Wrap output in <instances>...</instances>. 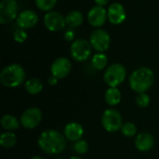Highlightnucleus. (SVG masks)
I'll return each instance as SVG.
<instances>
[{
  "label": "nucleus",
  "mask_w": 159,
  "mask_h": 159,
  "mask_svg": "<svg viewBox=\"0 0 159 159\" xmlns=\"http://www.w3.org/2000/svg\"><path fill=\"white\" fill-rule=\"evenodd\" d=\"M126 17V10L120 3H113L107 10V18L113 24H121Z\"/></svg>",
  "instance_id": "14"
},
{
  "label": "nucleus",
  "mask_w": 159,
  "mask_h": 159,
  "mask_svg": "<svg viewBox=\"0 0 159 159\" xmlns=\"http://www.w3.org/2000/svg\"><path fill=\"white\" fill-rule=\"evenodd\" d=\"M44 24L51 32H59L66 25L65 18L58 11H49L44 17Z\"/></svg>",
  "instance_id": "10"
},
{
  "label": "nucleus",
  "mask_w": 159,
  "mask_h": 159,
  "mask_svg": "<svg viewBox=\"0 0 159 159\" xmlns=\"http://www.w3.org/2000/svg\"><path fill=\"white\" fill-rule=\"evenodd\" d=\"M107 62H108L107 56L102 52H99L95 54L91 59V64L96 70L104 69V67L107 65Z\"/></svg>",
  "instance_id": "22"
},
{
  "label": "nucleus",
  "mask_w": 159,
  "mask_h": 159,
  "mask_svg": "<svg viewBox=\"0 0 159 159\" xmlns=\"http://www.w3.org/2000/svg\"><path fill=\"white\" fill-rule=\"evenodd\" d=\"M94 1L97 4V6H100V7H103L109 2V0H94Z\"/></svg>",
  "instance_id": "30"
},
{
  "label": "nucleus",
  "mask_w": 159,
  "mask_h": 159,
  "mask_svg": "<svg viewBox=\"0 0 159 159\" xmlns=\"http://www.w3.org/2000/svg\"><path fill=\"white\" fill-rule=\"evenodd\" d=\"M42 120V112L37 107H30L26 109L20 116V125L27 129H33L36 128Z\"/></svg>",
  "instance_id": "8"
},
{
  "label": "nucleus",
  "mask_w": 159,
  "mask_h": 159,
  "mask_svg": "<svg viewBox=\"0 0 159 159\" xmlns=\"http://www.w3.org/2000/svg\"><path fill=\"white\" fill-rule=\"evenodd\" d=\"M74 36H75V33L73 31H67L65 33V39L67 41H71L74 39Z\"/></svg>",
  "instance_id": "28"
},
{
  "label": "nucleus",
  "mask_w": 159,
  "mask_h": 159,
  "mask_svg": "<svg viewBox=\"0 0 159 159\" xmlns=\"http://www.w3.org/2000/svg\"><path fill=\"white\" fill-rule=\"evenodd\" d=\"M31 159H44L43 157H37V156H35V157H33Z\"/></svg>",
  "instance_id": "31"
},
{
  "label": "nucleus",
  "mask_w": 159,
  "mask_h": 159,
  "mask_svg": "<svg viewBox=\"0 0 159 159\" xmlns=\"http://www.w3.org/2000/svg\"><path fill=\"white\" fill-rule=\"evenodd\" d=\"M155 74L152 69L148 67H140L130 75L129 84L133 91L140 94L146 92L153 86Z\"/></svg>",
  "instance_id": "2"
},
{
  "label": "nucleus",
  "mask_w": 159,
  "mask_h": 159,
  "mask_svg": "<svg viewBox=\"0 0 159 159\" xmlns=\"http://www.w3.org/2000/svg\"><path fill=\"white\" fill-rule=\"evenodd\" d=\"M20 122L11 115H5L1 118V126L7 131H14L19 129Z\"/></svg>",
  "instance_id": "18"
},
{
  "label": "nucleus",
  "mask_w": 159,
  "mask_h": 159,
  "mask_svg": "<svg viewBox=\"0 0 159 159\" xmlns=\"http://www.w3.org/2000/svg\"><path fill=\"white\" fill-rule=\"evenodd\" d=\"M136 103L139 107L141 108H145L149 105L150 103V97L148 94L144 93H140L136 97Z\"/></svg>",
  "instance_id": "26"
},
{
  "label": "nucleus",
  "mask_w": 159,
  "mask_h": 159,
  "mask_svg": "<svg viewBox=\"0 0 159 159\" xmlns=\"http://www.w3.org/2000/svg\"><path fill=\"white\" fill-rule=\"evenodd\" d=\"M83 20H84L83 15L78 10H73V11L69 12L67 14V16L65 17L66 24L73 28L80 26L83 23Z\"/></svg>",
  "instance_id": "19"
},
{
  "label": "nucleus",
  "mask_w": 159,
  "mask_h": 159,
  "mask_svg": "<svg viewBox=\"0 0 159 159\" xmlns=\"http://www.w3.org/2000/svg\"><path fill=\"white\" fill-rule=\"evenodd\" d=\"M57 3V0H35L36 7L42 11L51 10Z\"/></svg>",
  "instance_id": "24"
},
{
  "label": "nucleus",
  "mask_w": 159,
  "mask_h": 159,
  "mask_svg": "<svg viewBox=\"0 0 159 159\" xmlns=\"http://www.w3.org/2000/svg\"><path fill=\"white\" fill-rule=\"evenodd\" d=\"M65 137L54 129L43 131L37 140L39 148L48 155H59L62 153L66 146Z\"/></svg>",
  "instance_id": "1"
},
{
  "label": "nucleus",
  "mask_w": 159,
  "mask_h": 159,
  "mask_svg": "<svg viewBox=\"0 0 159 159\" xmlns=\"http://www.w3.org/2000/svg\"><path fill=\"white\" fill-rule=\"evenodd\" d=\"M84 134V129L81 124L77 122H71L64 128V137L71 142H77L81 140Z\"/></svg>",
  "instance_id": "15"
},
{
  "label": "nucleus",
  "mask_w": 159,
  "mask_h": 159,
  "mask_svg": "<svg viewBox=\"0 0 159 159\" xmlns=\"http://www.w3.org/2000/svg\"><path fill=\"white\" fill-rule=\"evenodd\" d=\"M104 100L108 105L116 106L121 101V92L117 88H109L105 92Z\"/></svg>",
  "instance_id": "17"
},
{
  "label": "nucleus",
  "mask_w": 159,
  "mask_h": 159,
  "mask_svg": "<svg viewBox=\"0 0 159 159\" xmlns=\"http://www.w3.org/2000/svg\"><path fill=\"white\" fill-rule=\"evenodd\" d=\"M56 159H64V158H56Z\"/></svg>",
  "instance_id": "33"
},
{
  "label": "nucleus",
  "mask_w": 159,
  "mask_h": 159,
  "mask_svg": "<svg viewBox=\"0 0 159 159\" xmlns=\"http://www.w3.org/2000/svg\"><path fill=\"white\" fill-rule=\"evenodd\" d=\"M25 90L31 95H36L43 89L42 82L37 78H30L25 83Z\"/></svg>",
  "instance_id": "20"
},
{
  "label": "nucleus",
  "mask_w": 159,
  "mask_h": 159,
  "mask_svg": "<svg viewBox=\"0 0 159 159\" xmlns=\"http://www.w3.org/2000/svg\"><path fill=\"white\" fill-rule=\"evenodd\" d=\"M70 159H81L79 157H72Z\"/></svg>",
  "instance_id": "32"
},
{
  "label": "nucleus",
  "mask_w": 159,
  "mask_h": 159,
  "mask_svg": "<svg viewBox=\"0 0 159 159\" xmlns=\"http://www.w3.org/2000/svg\"><path fill=\"white\" fill-rule=\"evenodd\" d=\"M107 18V11L103 7L95 6L90 8L88 13V20L90 25L93 27H101L102 26Z\"/></svg>",
  "instance_id": "12"
},
{
  "label": "nucleus",
  "mask_w": 159,
  "mask_h": 159,
  "mask_svg": "<svg viewBox=\"0 0 159 159\" xmlns=\"http://www.w3.org/2000/svg\"><path fill=\"white\" fill-rule=\"evenodd\" d=\"M155 144V139L152 134L148 132L140 133L135 140V146L141 152H148L153 148Z\"/></svg>",
  "instance_id": "16"
},
{
  "label": "nucleus",
  "mask_w": 159,
  "mask_h": 159,
  "mask_svg": "<svg viewBox=\"0 0 159 159\" xmlns=\"http://www.w3.org/2000/svg\"><path fill=\"white\" fill-rule=\"evenodd\" d=\"M13 37H14V40L16 42H18V43H23L27 39V33L25 32V30L19 28V29L15 30V32L13 34Z\"/></svg>",
  "instance_id": "27"
},
{
  "label": "nucleus",
  "mask_w": 159,
  "mask_h": 159,
  "mask_svg": "<svg viewBox=\"0 0 159 159\" xmlns=\"http://www.w3.org/2000/svg\"><path fill=\"white\" fill-rule=\"evenodd\" d=\"M91 54V45L86 39L78 38L71 45V55L76 61H87Z\"/></svg>",
  "instance_id": "5"
},
{
  "label": "nucleus",
  "mask_w": 159,
  "mask_h": 159,
  "mask_svg": "<svg viewBox=\"0 0 159 159\" xmlns=\"http://www.w3.org/2000/svg\"><path fill=\"white\" fill-rule=\"evenodd\" d=\"M25 79V72L21 65L13 63L6 66L0 73V82L6 88H17Z\"/></svg>",
  "instance_id": "3"
},
{
  "label": "nucleus",
  "mask_w": 159,
  "mask_h": 159,
  "mask_svg": "<svg viewBox=\"0 0 159 159\" xmlns=\"http://www.w3.org/2000/svg\"><path fill=\"white\" fill-rule=\"evenodd\" d=\"M102 124L108 132H116L121 129L122 116L120 113L115 109H107L102 116Z\"/></svg>",
  "instance_id": "6"
},
{
  "label": "nucleus",
  "mask_w": 159,
  "mask_h": 159,
  "mask_svg": "<svg viewBox=\"0 0 159 159\" xmlns=\"http://www.w3.org/2000/svg\"><path fill=\"white\" fill-rule=\"evenodd\" d=\"M58 83V78L57 77H55V76H50L49 78H48V84L49 85H51V86H54V85H56Z\"/></svg>",
  "instance_id": "29"
},
{
  "label": "nucleus",
  "mask_w": 159,
  "mask_h": 159,
  "mask_svg": "<svg viewBox=\"0 0 159 159\" xmlns=\"http://www.w3.org/2000/svg\"><path fill=\"white\" fill-rule=\"evenodd\" d=\"M74 150L75 151V153H77L79 155H84L89 150V143L84 140H79L75 143Z\"/></svg>",
  "instance_id": "25"
},
{
  "label": "nucleus",
  "mask_w": 159,
  "mask_h": 159,
  "mask_svg": "<svg viewBox=\"0 0 159 159\" xmlns=\"http://www.w3.org/2000/svg\"><path fill=\"white\" fill-rule=\"evenodd\" d=\"M16 135L12 131H6L1 134L0 144L4 148H11L16 144Z\"/></svg>",
  "instance_id": "21"
},
{
  "label": "nucleus",
  "mask_w": 159,
  "mask_h": 159,
  "mask_svg": "<svg viewBox=\"0 0 159 159\" xmlns=\"http://www.w3.org/2000/svg\"><path fill=\"white\" fill-rule=\"evenodd\" d=\"M126 75V68L121 63H114L105 70L103 79L109 88H117L124 82Z\"/></svg>",
  "instance_id": "4"
},
{
  "label": "nucleus",
  "mask_w": 159,
  "mask_h": 159,
  "mask_svg": "<svg viewBox=\"0 0 159 159\" xmlns=\"http://www.w3.org/2000/svg\"><path fill=\"white\" fill-rule=\"evenodd\" d=\"M38 16L34 10H24L17 17V25L20 29H31L36 25Z\"/></svg>",
  "instance_id": "13"
},
{
  "label": "nucleus",
  "mask_w": 159,
  "mask_h": 159,
  "mask_svg": "<svg viewBox=\"0 0 159 159\" xmlns=\"http://www.w3.org/2000/svg\"><path fill=\"white\" fill-rule=\"evenodd\" d=\"M89 42L91 47L95 50L99 52H104L110 47L111 38L109 34L105 30L96 29L91 33L89 36Z\"/></svg>",
  "instance_id": "7"
},
{
  "label": "nucleus",
  "mask_w": 159,
  "mask_h": 159,
  "mask_svg": "<svg viewBox=\"0 0 159 159\" xmlns=\"http://www.w3.org/2000/svg\"><path fill=\"white\" fill-rule=\"evenodd\" d=\"M71 69H72L71 61L67 58L61 57L53 61L50 71L53 76L57 77L58 79H62L69 75Z\"/></svg>",
  "instance_id": "11"
},
{
  "label": "nucleus",
  "mask_w": 159,
  "mask_h": 159,
  "mask_svg": "<svg viewBox=\"0 0 159 159\" xmlns=\"http://www.w3.org/2000/svg\"><path fill=\"white\" fill-rule=\"evenodd\" d=\"M18 12V4L16 0H2L0 3V22L8 23L15 20Z\"/></svg>",
  "instance_id": "9"
},
{
  "label": "nucleus",
  "mask_w": 159,
  "mask_h": 159,
  "mask_svg": "<svg viewBox=\"0 0 159 159\" xmlns=\"http://www.w3.org/2000/svg\"><path fill=\"white\" fill-rule=\"evenodd\" d=\"M121 133L125 136V137H128V138H131L133 136H135L136 132H137V128L136 126L131 123V122H125L122 124L121 126Z\"/></svg>",
  "instance_id": "23"
}]
</instances>
